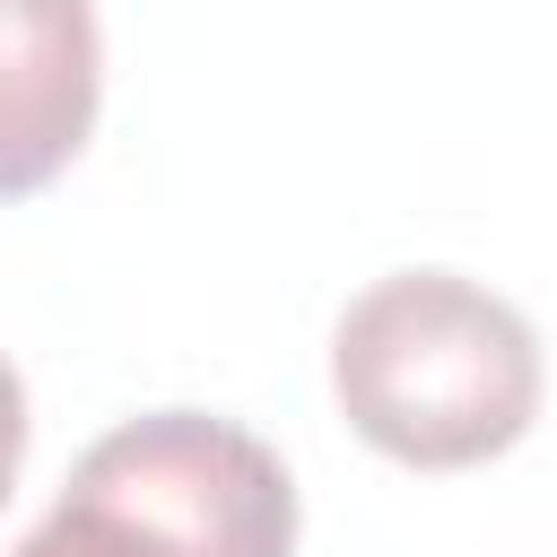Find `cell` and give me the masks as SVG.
Instances as JSON below:
<instances>
[{
	"mask_svg": "<svg viewBox=\"0 0 557 557\" xmlns=\"http://www.w3.org/2000/svg\"><path fill=\"white\" fill-rule=\"evenodd\" d=\"M96 0H0V200L44 191L96 131Z\"/></svg>",
	"mask_w": 557,
	"mask_h": 557,
	"instance_id": "3957f363",
	"label": "cell"
},
{
	"mask_svg": "<svg viewBox=\"0 0 557 557\" xmlns=\"http://www.w3.org/2000/svg\"><path fill=\"white\" fill-rule=\"evenodd\" d=\"M9 557H296V479L235 418L148 409L70 461Z\"/></svg>",
	"mask_w": 557,
	"mask_h": 557,
	"instance_id": "7a4b0ae2",
	"label": "cell"
},
{
	"mask_svg": "<svg viewBox=\"0 0 557 557\" xmlns=\"http://www.w3.org/2000/svg\"><path fill=\"white\" fill-rule=\"evenodd\" d=\"M339 418L409 470H479L540 418V331L461 270H392L331 331Z\"/></svg>",
	"mask_w": 557,
	"mask_h": 557,
	"instance_id": "6da1fadb",
	"label": "cell"
},
{
	"mask_svg": "<svg viewBox=\"0 0 557 557\" xmlns=\"http://www.w3.org/2000/svg\"><path fill=\"white\" fill-rule=\"evenodd\" d=\"M17 461H26V383H17V366L0 357V505H9V487H17Z\"/></svg>",
	"mask_w": 557,
	"mask_h": 557,
	"instance_id": "277c9868",
	"label": "cell"
}]
</instances>
